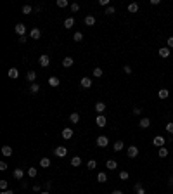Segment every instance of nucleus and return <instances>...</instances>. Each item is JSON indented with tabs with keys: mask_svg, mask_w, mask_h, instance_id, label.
I'll use <instances>...</instances> for the list:
<instances>
[{
	"mask_svg": "<svg viewBox=\"0 0 173 194\" xmlns=\"http://www.w3.org/2000/svg\"><path fill=\"white\" fill-rule=\"evenodd\" d=\"M2 154L5 156V158L12 156V147H11V146H4V147H2Z\"/></svg>",
	"mask_w": 173,
	"mask_h": 194,
	"instance_id": "dca6fc26",
	"label": "nucleus"
},
{
	"mask_svg": "<svg viewBox=\"0 0 173 194\" xmlns=\"http://www.w3.org/2000/svg\"><path fill=\"white\" fill-rule=\"evenodd\" d=\"M23 177H24V172H23L21 168H16V170H14V178H16V180H23Z\"/></svg>",
	"mask_w": 173,
	"mask_h": 194,
	"instance_id": "b1692460",
	"label": "nucleus"
},
{
	"mask_svg": "<svg viewBox=\"0 0 173 194\" xmlns=\"http://www.w3.org/2000/svg\"><path fill=\"white\" fill-rule=\"evenodd\" d=\"M42 194H50V193H49V191H43V193H42Z\"/></svg>",
	"mask_w": 173,
	"mask_h": 194,
	"instance_id": "4d7b16f0",
	"label": "nucleus"
},
{
	"mask_svg": "<svg viewBox=\"0 0 173 194\" xmlns=\"http://www.w3.org/2000/svg\"><path fill=\"white\" fill-rule=\"evenodd\" d=\"M59 83H61V81H59L57 76H50V78H49V85H50V87H54V89H56V87H59Z\"/></svg>",
	"mask_w": 173,
	"mask_h": 194,
	"instance_id": "6ab92c4d",
	"label": "nucleus"
},
{
	"mask_svg": "<svg viewBox=\"0 0 173 194\" xmlns=\"http://www.w3.org/2000/svg\"><path fill=\"white\" fill-rule=\"evenodd\" d=\"M126 156H128V158H137V156H138V147H137V146H130V147L126 149Z\"/></svg>",
	"mask_w": 173,
	"mask_h": 194,
	"instance_id": "39448f33",
	"label": "nucleus"
},
{
	"mask_svg": "<svg viewBox=\"0 0 173 194\" xmlns=\"http://www.w3.org/2000/svg\"><path fill=\"white\" fill-rule=\"evenodd\" d=\"M7 186H9L7 180H0V189H2V191H7Z\"/></svg>",
	"mask_w": 173,
	"mask_h": 194,
	"instance_id": "58836bf2",
	"label": "nucleus"
},
{
	"mask_svg": "<svg viewBox=\"0 0 173 194\" xmlns=\"http://www.w3.org/2000/svg\"><path fill=\"white\" fill-rule=\"evenodd\" d=\"M50 187H52V182H45V189H47V191H49V189H50Z\"/></svg>",
	"mask_w": 173,
	"mask_h": 194,
	"instance_id": "8fccbe9b",
	"label": "nucleus"
},
{
	"mask_svg": "<svg viewBox=\"0 0 173 194\" xmlns=\"http://www.w3.org/2000/svg\"><path fill=\"white\" fill-rule=\"evenodd\" d=\"M0 194H14V193H12V191H9V189H7V191H2V193H0Z\"/></svg>",
	"mask_w": 173,
	"mask_h": 194,
	"instance_id": "864d4df0",
	"label": "nucleus"
},
{
	"mask_svg": "<svg viewBox=\"0 0 173 194\" xmlns=\"http://www.w3.org/2000/svg\"><path fill=\"white\" fill-rule=\"evenodd\" d=\"M0 170H2V172L7 170V163H5V161H0Z\"/></svg>",
	"mask_w": 173,
	"mask_h": 194,
	"instance_id": "09e8293b",
	"label": "nucleus"
},
{
	"mask_svg": "<svg viewBox=\"0 0 173 194\" xmlns=\"http://www.w3.org/2000/svg\"><path fill=\"white\" fill-rule=\"evenodd\" d=\"M166 47H168V49H173V37H170V38L166 40Z\"/></svg>",
	"mask_w": 173,
	"mask_h": 194,
	"instance_id": "c03bdc74",
	"label": "nucleus"
},
{
	"mask_svg": "<svg viewBox=\"0 0 173 194\" xmlns=\"http://www.w3.org/2000/svg\"><path fill=\"white\" fill-rule=\"evenodd\" d=\"M168 96H170V92H168L166 89H161V90L157 92V97H159V99H163V101H165V99H168Z\"/></svg>",
	"mask_w": 173,
	"mask_h": 194,
	"instance_id": "5701e85b",
	"label": "nucleus"
},
{
	"mask_svg": "<svg viewBox=\"0 0 173 194\" xmlns=\"http://www.w3.org/2000/svg\"><path fill=\"white\" fill-rule=\"evenodd\" d=\"M138 127H140V128H149V127H151V120H149V118H142V120L138 121Z\"/></svg>",
	"mask_w": 173,
	"mask_h": 194,
	"instance_id": "1a4fd4ad",
	"label": "nucleus"
},
{
	"mask_svg": "<svg viewBox=\"0 0 173 194\" xmlns=\"http://www.w3.org/2000/svg\"><path fill=\"white\" fill-rule=\"evenodd\" d=\"M35 78H37V73H35V71H33V69H31V71H28V73H26V80H28V81H30V83H35Z\"/></svg>",
	"mask_w": 173,
	"mask_h": 194,
	"instance_id": "f3484780",
	"label": "nucleus"
},
{
	"mask_svg": "<svg viewBox=\"0 0 173 194\" xmlns=\"http://www.w3.org/2000/svg\"><path fill=\"white\" fill-rule=\"evenodd\" d=\"M73 26H75V19H73V18H66V21H64V28L69 30V28H73Z\"/></svg>",
	"mask_w": 173,
	"mask_h": 194,
	"instance_id": "412c9836",
	"label": "nucleus"
},
{
	"mask_svg": "<svg viewBox=\"0 0 173 194\" xmlns=\"http://www.w3.org/2000/svg\"><path fill=\"white\" fill-rule=\"evenodd\" d=\"M133 191H135V193H137V194H145V191H144V186H142L140 182H137V184H135Z\"/></svg>",
	"mask_w": 173,
	"mask_h": 194,
	"instance_id": "393cba45",
	"label": "nucleus"
},
{
	"mask_svg": "<svg viewBox=\"0 0 173 194\" xmlns=\"http://www.w3.org/2000/svg\"><path fill=\"white\" fill-rule=\"evenodd\" d=\"M61 135H62V139H66V140L71 139V137H73V128H64Z\"/></svg>",
	"mask_w": 173,
	"mask_h": 194,
	"instance_id": "2eb2a0df",
	"label": "nucleus"
},
{
	"mask_svg": "<svg viewBox=\"0 0 173 194\" xmlns=\"http://www.w3.org/2000/svg\"><path fill=\"white\" fill-rule=\"evenodd\" d=\"M106 123H107V118L104 116V115H99V116L95 118V125H97V127H100V128H102V127H106Z\"/></svg>",
	"mask_w": 173,
	"mask_h": 194,
	"instance_id": "423d86ee",
	"label": "nucleus"
},
{
	"mask_svg": "<svg viewBox=\"0 0 173 194\" xmlns=\"http://www.w3.org/2000/svg\"><path fill=\"white\" fill-rule=\"evenodd\" d=\"M128 12H130V14H135V12H138V4H137V2H132V4L128 5Z\"/></svg>",
	"mask_w": 173,
	"mask_h": 194,
	"instance_id": "a211bd4d",
	"label": "nucleus"
},
{
	"mask_svg": "<svg viewBox=\"0 0 173 194\" xmlns=\"http://www.w3.org/2000/svg\"><path fill=\"white\" fill-rule=\"evenodd\" d=\"M68 5H69L68 0H57V7H61V9H64V7H68Z\"/></svg>",
	"mask_w": 173,
	"mask_h": 194,
	"instance_id": "f704fd0d",
	"label": "nucleus"
},
{
	"mask_svg": "<svg viewBox=\"0 0 173 194\" xmlns=\"http://www.w3.org/2000/svg\"><path fill=\"white\" fill-rule=\"evenodd\" d=\"M80 85H81L83 89H90V87H92V80H90L88 76H83L81 80H80Z\"/></svg>",
	"mask_w": 173,
	"mask_h": 194,
	"instance_id": "6e6552de",
	"label": "nucleus"
},
{
	"mask_svg": "<svg viewBox=\"0 0 173 194\" xmlns=\"http://www.w3.org/2000/svg\"><path fill=\"white\" fill-rule=\"evenodd\" d=\"M123 71H125V73H126V75H130V73H132V68H130V66H128V64H126V66H125V68H123Z\"/></svg>",
	"mask_w": 173,
	"mask_h": 194,
	"instance_id": "de8ad7c7",
	"label": "nucleus"
},
{
	"mask_svg": "<svg viewBox=\"0 0 173 194\" xmlns=\"http://www.w3.org/2000/svg\"><path fill=\"white\" fill-rule=\"evenodd\" d=\"M95 111L99 113V115H102V113L106 111V104H104V102H97L95 104Z\"/></svg>",
	"mask_w": 173,
	"mask_h": 194,
	"instance_id": "aec40b11",
	"label": "nucleus"
},
{
	"mask_svg": "<svg viewBox=\"0 0 173 194\" xmlns=\"http://www.w3.org/2000/svg\"><path fill=\"white\" fill-rule=\"evenodd\" d=\"M54 154L57 156V158H66V154H68V149H66L64 146H59V147H56V149H54Z\"/></svg>",
	"mask_w": 173,
	"mask_h": 194,
	"instance_id": "7ed1b4c3",
	"label": "nucleus"
},
{
	"mask_svg": "<svg viewBox=\"0 0 173 194\" xmlns=\"http://www.w3.org/2000/svg\"><path fill=\"white\" fill-rule=\"evenodd\" d=\"M168 184H170V186H172V187H173V175H172V177H170V180H168Z\"/></svg>",
	"mask_w": 173,
	"mask_h": 194,
	"instance_id": "6e6d98bb",
	"label": "nucleus"
},
{
	"mask_svg": "<svg viewBox=\"0 0 173 194\" xmlns=\"http://www.w3.org/2000/svg\"><path fill=\"white\" fill-rule=\"evenodd\" d=\"M73 40H75V42H81V40H83V33H80V31L75 33V35H73Z\"/></svg>",
	"mask_w": 173,
	"mask_h": 194,
	"instance_id": "4c0bfd02",
	"label": "nucleus"
},
{
	"mask_svg": "<svg viewBox=\"0 0 173 194\" xmlns=\"http://www.w3.org/2000/svg\"><path fill=\"white\" fill-rule=\"evenodd\" d=\"M73 62H75V61H73V57H69V56H66V57L62 59V66H64V68H71Z\"/></svg>",
	"mask_w": 173,
	"mask_h": 194,
	"instance_id": "f8f14e48",
	"label": "nucleus"
},
{
	"mask_svg": "<svg viewBox=\"0 0 173 194\" xmlns=\"http://www.w3.org/2000/svg\"><path fill=\"white\" fill-rule=\"evenodd\" d=\"M19 43H26V37H19Z\"/></svg>",
	"mask_w": 173,
	"mask_h": 194,
	"instance_id": "3c124183",
	"label": "nucleus"
},
{
	"mask_svg": "<svg viewBox=\"0 0 173 194\" xmlns=\"http://www.w3.org/2000/svg\"><path fill=\"white\" fill-rule=\"evenodd\" d=\"M7 75H9V78H12V80H16V78H19V71H18L16 68H11V69L7 71Z\"/></svg>",
	"mask_w": 173,
	"mask_h": 194,
	"instance_id": "4468645a",
	"label": "nucleus"
},
{
	"mask_svg": "<svg viewBox=\"0 0 173 194\" xmlns=\"http://www.w3.org/2000/svg\"><path fill=\"white\" fill-rule=\"evenodd\" d=\"M87 168H88V170H95L97 168V161L95 159H90V161L87 163Z\"/></svg>",
	"mask_w": 173,
	"mask_h": 194,
	"instance_id": "473e14b6",
	"label": "nucleus"
},
{
	"mask_svg": "<svg viewBox=\"0 0 173 194\" xmlns=\"http://www.w3.org/2000/svg\"><path fill=\"white\" fill-rule=\"evenodd\" d=\"M40 189H42L40 186H35V187H33V191H35V193H40Z\"/></svg>",
	"mask_w": 173,
	"mask_h": 194,
	"instance_id": "603ef678",
	"label": "nucleus"
},
{
	"mask_svg": "<svg viewBox=\"0 0 173 194\" xmlns=\"http://www.w3.org/2000/svg\"><path fill=\"white\" fill-rule=\"evenodd\" d=\"M99 4L104 5V7H109V0H99Z\"/></svg>",
	"mask_w": 173,
	"mask_h": 194,
	"instance_id": "49530a36",
	"label": "nucleus"
},
{
	"mask_svg": "<svg viewBox=\"0 0 173 194\" xmlns=\"http://www.w3.org/2000/svg\"><path fill=\"white\" fill-rule=\"evenodd\" d=\"M123 147H125V142H123V140H116L114 144H113V149H114L116 153H119Z\"/></svg>",
	"mask_w": 173,
	"mask_h": 194,
	"instance_id": "ddd939ff",
	"label": "nucleus"
},
{
	"mask_svg": "<svg viewBox=\"0 0 173 194\" xmlns=\"http://www.w3.org/2000/svg\"><path fill=\"white\" fill-rule=\"evenodd\" d=\"M97 182H100V184H104V182H107V175L104 173V172H100V173L97 175Z\"/></svg>",
	"mask_w": 173,
	"mask_h": 194,
	"instance_id": "c85d7f7f",
	"label": "nucleus"
},
{
	"mask_svg": "<svg viewBox=\"0 0 173 194\" xmlns=\"http://www.w3.org/2000/svg\"><path fill=\"white\" fill-rule=\"evenodd\" d=\"M128 177H130V175H128V172H125V170H123V172H119V178H121V180H126Z\"/></svg>",
	"mask_w": 173,
	"mask_h": 194,
	"instance_id": "a19ab883",
	"label": "nucleus"
},
{
	"mask_svg": "<svg viewBox=\"0 0 173 194\" xmlns=\"http://www.w3.org/2000/svg\"><path fill=\"white\" fill-rule=\"evenodd\" d=\"M94 76H95V78L102 76V69H100V68H95V69H94Z\"/></svg>",
	"mask_w": 173,
	"mask_h": 194,
	"instance_id": "ea45409f",
	"label": "nucleus"
},
{
	"mask_svg": "<svg viewBox=\"0 0 173 194\" xmlns=\"http://www.w3.org/2000/svg\"><path fill=\"white\" fill-rule=\"evenodd\" d=\"M157 54H159V56H161V57H163V59L170 57V49H168V47H161V49H159V52H157Z\"/></svg>",
	"mask_w": 173,
	"mask_h": 194,
	"instance_id": "9d476101",
	"label": "nucleus"
},
{
	"mask_svg": "<svg viewBox=\"0 0 173 194\" xmlns=\"http://www.w3.org/2000/svg\"><path fill=\"white\" fill-rule=\"evenodd\" d=\"M106 166H107V170H116L118 163H116L114 159H107V161H106Z\"/></svg>",
	"mask_w": 173,
	"mask_h": 194,
	"instance_id": "4be33fe9",
	"label": "nucleus"
},
{
	"mask_svg": "<svg viewBox=\"0 0 173 194\" xmlns=\"http://www.w3.org/2000/svg\"><path fill=\"white\" fill-rule=\"evenodd\" d=\"M80 165H81V158H80V156L71 158V166H80Z\"/></svg>",
	"mask_w": 173,
	"mask_h": 194,
	"instance_id": "7c9ffc66",
	"label": "nucleus"
},
{
	"mask_svg": "<svg viewBox=\"0 0 173 194\" xmlns=\"http://www.w3.org/2000/svg\"><path fill=\"white\" fill-rule=\"evenodd\" d=\"M111 194H123V191H119V189H116V191H113Z\"/></svg>",
	"mask_w": 173,
	"mask_h": 194,
	"instance_id": "5fc2aeb1",
	"label": "nucleus"
},
{
	"mask_svg": "<svg viewBox=\"0 0 173 194\" xmlns=\"http://www.w3.org/2000/svg\"><path fill=\"white\" fill-rule=\"evenodd\" d=\"M166 140H168V139H165L163 135H156V137L153 139V144L156 146V147H165Z\"/></svg>",
	"mask_w": 173,
	"mask_h": 194,
	"instance_id": "f257e3e1",
	"label": "nucleus"
},
{
	"mask_svg": "<svg viewBox=\"0 0 173 194\" xmlns=\"http://www.w3.org/2000/svg\"><path fill=\"white\" fill-rule=\"evenodd\" d=\"M95 144L99 147H106V146L109 144V139H107V135H99L95 140Z\"/></svg>",
	"mask_w": 173,
	"mask_h": 194,
	"instance_id": "f03ea898",
	"label": "nucleus"
},
{
	"mask_svg": "<svg viewBox=\"0 0 173 194\" xmlns=\"http://www.w3.org/2000/svg\"><path fill=\"white\" fill-rule=\"evenodd\" d=\"M30 92H31V94L40 92V83H31V85H30Z\"/></svg>",
	"mask_w": 173,
	"mask_h": 194,
	"instance_id": "c756f323",
	"label": "nucleus"
},
{
	"mask_svg": "<svg viewBox=\"0 0 173 194\" xmlns=\"http://www.w3.org/2000/svg\"><path fill=\"white\" fill-rule=\"evenodd\" d=\"M168 154H170V151H168L166 147H159V151H157V156H159V158H166Z\"/></svg>",
	"mask_w": 173,
	"mask_h": 194,
	"instance_id": "cd10ccee",
	"label": "nucleus"
},
{
	"mask_svg": "<svg viewBox=\"0 0 173 194\" xmlns=\"http://www.w3.org/2000/svg\"><path fill=\"white\" fill-rule=\"evenodd\" d=\"M14 31H16V33H18L19 37H26V26H24L23 23H18V24H16Z\"/></svg>",
	"mask_w": 173,
	"mask_h": 194,
	"instance_id": "20e7f679",
	"label": "nucleus"
},
{
	"mask_svg": "<svg viewBox=\"0 0 173 194\" xmlns=\"http://www.w3.org/2000/svg\"><path fill=\"white\" fill-rule=\"evenodd\" d=\"M49 64H50V57H49L47 54H42V56H40V66H42V68H47Z\"/></svg>",
	"mask_w": 173,
	"mask_h": 194,
	"instance_id": "0eeeda50",
	"label": "nucleus"
},
{
	"mask_svg": "<svg viewBox=\"0 0 173 194\" xmlns=\"http://www.w3.org/2000/svg\"><path fill=\"white\" fill-rule=\"evenodd\" d=\"M69 121H71V123H78V121H80V115H78V113H71V115H69Z\"/></svg>",
	"mask_w": 173,
	"mask_h": 194,
	"instance_id": "2f4dec72",
	"label": "nucleus"
},
{
	"mask_svg": "<svg viewBox=\"0 0 173 194\" xmlns=\"http://www.w3.org/2000/svg\"><path fill=\"white\" fill-rule=\"evenodd\" d=\"M69 7H71V11H73V12H78V11H80V4H71Z\"/></svg>",
	"mask_w": 173,
	"mask_h": 194,
	"instance_id": "79ce46f5",
	"label": "nucleus"
},
{
	"mask_svg": "<svg viewBox=\"0 0 173 194\" xmlns=\"http://www.w3.org/2000/svg\"><path fill=\"white\" fill-rule=\"evenodd\" d=\"M166 132L168 134H173V123L170 121V123H166Z\"/></svg>",
	"mask_w": 173,
	"mask_h": 194,
	"instance_id": "37998d69",
	"label": "nucleus"
},
{
	"mask_svg": "<svg viewBox=\"0 0 173 194\" xmlns=\"http://www.w3.org/2000/svg\"><path fill=\"white\" fill-rule=\"evenodd\" d=\"M40 166H42V168H49V166H50V159H49V158H42V159H40Z\"/></svg>",
	"mask_w": 173,
	"mask_h": 194,
	"instance_id": "a878e982",
	"label": "nucleus"
},
{
	"mask_svg": "<svg viewBox=\"0 0 173 194\" xmlns=\"http://www.w3.org/2000/svg\"><path fill=\"white\" fill-rule=\"evenodd\" d=\"M30 37H31L33 40H38L40 37H42V31H40L38 28H33V30L30 31Z\"/></svg>",
	"mask_w": 173,
	"mask_h": 194,
	"instance_id": "9b49d317",
	"label": "nucleus"
},
{
	"mask_svg": "<svg viewBox=\"0 0 173 194\" xmlns=\"http://www.w3.org/2000/svg\"><path fill=\"white\" fill-rule=\"evenodd\" d=\"M114 12H116V9L113 7V5H109V7H106V14H107V16H113Z\"/></svg>",
	"mask_w": 173,
	"mask_h": 194,
	"instance_id": "e433bc0d",
	"label": "nucleus"
},
{
	"mask_svg": "<svg viewBox=\"0 0 173 194\" xmlns=\"http://www.w3.org/2000/svg\"><path fill=\"white\" fill-rule=\"evenodd\" d=\"M85 24L87 26H94L95 24V16H87L85 18Z\"/></svg>",
	"mask_w": 173,
	"mask_h": 194,
	"instance_id": "bb28decb",
	"label": "nucleus"
},
{
	"mask_svg": "<svg viewBox=\"0 0 173 194\" xmlns=\"http://www.w3.org/2000/svg\"><path fill=\"white\" fill-rule=\"evenodd\" d=\"M28 177H31V178H33V177H37V168H35V166L28 168Z\"/></svg>",
	"mask_w": 173,
	"mask_h": 194,
	"instance_id": "c9c22d12",
	"label": "nucleus"
},
{
	"mask_svg": "<svg viewBox=\"0 0 173 194\" xmlns=\"http://www.w3.org/2000/svg\"><path fill=\"white\" fill-rule=\"evenodd\" d=\"M31 11H33V7H31V5H23V9H21V12H23V14H31Z\"/></svg>",
	"mask_w": 173,
	"mask_h": 194,
	"instance_id": "72a5a7b5",
	"label": "nucleus"
},
{
	"mask_svg": "<svg viewBox=\"0 0 173 194\" xmlns=\"http://www.w3.org/2000/svg\"><path fill=\"white\" fill-rule=\"evenodd\" d=\"M133 115L135 116H140V115H142V109H140V108H133Z\"/></svg>",
	"mask_w": 173,
	"mask_h": 194,
	"instance_id": "a18cd8bd",
	"label": "nucleus"
}]
</instances>
